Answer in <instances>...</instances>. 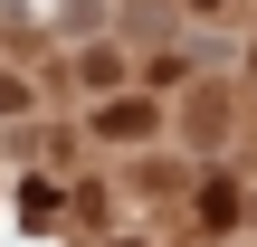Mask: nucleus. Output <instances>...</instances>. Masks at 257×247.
<instances>
[{
	"label": "nucleus",
	"mask_w": 257,
	"mask_h": 247,
	"mask_svg": "<svg viewBox=\"0 0 257 247\" xmlns=\"http://www.w3.org/2000/svg\"><path fill=\"white\" fill-rule=\"evenodd\" d=\"M200 219H210V228H229V219H238V190H229V181H210V190H200Z\"/></svg>",
	"instance_id": "nucleus-1"
},
{
	"label": "nucleus",
	"mask_w": 257,
	"mask_h": 247,
	"mask_svg": "<svg viewBox=\"0 0 257 247\" xmlns=\"http://www.w3.org/2000/svg\"><path fill=\"white\" fill-rule=\"evenodd\" d=\"M200 10H210V0H200Z\"/></svg>",
	"instance_id": "nucleus-2"
}]
</instances>
